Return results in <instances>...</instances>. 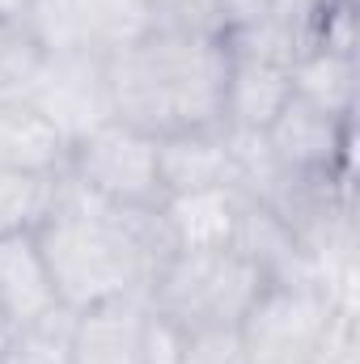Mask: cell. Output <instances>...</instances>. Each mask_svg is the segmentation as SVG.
Returning <instances> with one entry per match:
<instances>
[{
  "instance_id": "cell-1",
  "label": "cell",
  "mask_w": 360,
  "mask_h": 364,
  "mask_svg": "<svg viewBox=\"0 0 360 364\" xmlns=\"http://www.w3.org/2000/svg\"><path fill=\"white\" fill-rule=\"evenodd\" d=\"M225 77L229 47L216 34L153 30L106 60L115 119L153 140L225 127Z\"/></svg>"
},
{
  "instance_id": "cell-2",
  "label": "cell",
  "mask_w": 360,
  "mask_h": 364,
  "mask_svg": "<svg viewBox=\"0 0 360 364\" xmlns=\"http://www.w3.org/2000/svg\"><path fill=\"white\" fill-rule=\"evenodd\" d=\"M34 242L43 250L60 305L73 314L132 292L149 296V272L132 242L127 212L97 199L73 174H60L55 203L34 229Z\"/></svg>"
},
{
  "instance_id": "cell-3",
  "label": "cell",
  "mask_w": 360,
  "mask_h": 364,
  "mask_svg": "<svg viewBox=\"0 0 360 364\" xmlns=\"http://www.w3.org/2000/svg\"><path fill=\"white\" fill-rule=\"evenodd\" d=\"M268 279L255 263H246L233 246L229 250H186L174 255L157 279L149 284V305L179 322L182 331L191 326H238Z\"/></svg>"
},
{
  "instance_id": "cell-4",
  "label": "cell",
  "mask_w": 360,
  "mask_h": 364,
  "mask_svg": "<svg viewBox=\"0 0 360 364\" xmlns=\"http://www.w3.org/2000/svg\"><path fill=\"white\" fill-rule=\"evenodd\" d=\"M21 26L43 55L97 60H110L157 30L149 0H34Z\"/></svg>"
},
{
  "instance_id": "cell-5",
  "label": "cell",
  "mask_w": 360,
  "mask_h": 364,
  "mask_svg": "<svg viewBox=\"0 0 360 364\" xmlns=\"http://www.w3.org/2000/svg\"><path fill=\"white\" fill-rule=\"evenodd\" d=\"M68 174L115 208H157L166 199L157 170V140L110 119L73 144Z\"/></svg>"
},
{
  "instance_id": "cell-6",
  "label": "cell",
  "mask_w": 360,
  "mask_h": 364,
  "mask_svg": "<svg viewBox=\"0 0 360 364\" xmlns=\"http://www.w3.org/2000/svg\"><path fill=\"white\" fill-rule=\"evenodd\" d=\"M335 305L318 284H268L238 322L250 364H309Z\"/></svg>"
},
{
  "instance_id": "cell-7",
  "label": "cell",
  "mask_w": 360,
  "mask_h": 364,
  "mask_svg": "<svg viewBox=\"0 0 360 364\" xmlns=\"http://www.w3.org/2000/svg\"><path fill=\"white\" fill-rule=\"evenodd\" d=\"M26 102H34L68 144L85 140L102 123L115 119L110 110V85H106V60L97 55H43Z\"/></svg>"
},
{
  "instance_id": "cell-8",
  "label": "cell",
  "mask_w": 360,
  "mask_h": 364,
  "mask_svg": "<svg viewBox=\"0 0 360 364\" xmlns=\"http://www.w3.org/2000/svg\"><path fill=\"white\" fill-rule=\"evenodd\" d=\"M352 132L356 123L331 119L318 106L292 97L268 127L275 161L297 178H335L352 170Z\"/></svg>"
},
{
  "instance_id": "cell-9",
  "label": "cell",
  "mask_w": 360,
  "mask_h": 364,
  "mask_svg": "<svg viewBox=\"0 0 360 364\" xmlns=\"http://www.w3.org/2000/svg\"><path fill=\"white\" fill-rule=\"evenodd\" d=\"M149 296H115L73 314L68 326V364H140V331H144Z\"/></svg>"
},
{
  "instance_id": "cell-10",
  "label": "cell",
  "mask_w": 360,
  "mask_h": 364,
  "mask_svg": "<svg viewBox=\"0 0 360 364\" xmlns=\"http://www.w3.org/2000/svg\"><path fill=\"white\" fill-rule=\"evenodd\" d=\"M233 250L246 263H255L268 284H318L309 250L301 246L292 225L280 212H271L268 203H255V199L242 203V216L233 229Z\"/></svg>"
},
{
  "instance_id": "cell-11",
  "label": "cell",
  "mask_w": 360,
  "mask_h": 364,
  "mask_svg": "<svg viewBox=\"0 0 360 364\" xmlns=\"http://www.w3.org/2000/svg\"><path fill=\"white\" fill-rule=\"evenodd\" d=\"M68 157H73V144L34 102L26 97L0 102V170L60 178L68 174Z\"/></svg>"
},
{
  "instance_id": "cell-12",
  "label": "cell",
  "mask_w": 360,
  "mask_h": 364,
  "mask_svg": "<svg viewBox=\"0 0 360 364\" xmlns=\"http://www.w3.org/2000/svg\"><path fill=\"white\" fill-rule=\"evenodd\" d=\"M0 305L17 331H30V326H38L64 309L34 233L0 237Z\"/></svg>"
},
{
  "instance_id": "cell-13",
  "label": "cell",
  "mask_w": 360,
  "mask_h": 364,
  "mask_svg": "<svg viewBox=\"0 0 360 364\" xmlns=\"http://www.w3.org/2000/svg\"><path fill=\"white\" fill-rule=\"evenodd\" d=\"M246 195L238 186H208V191H186V195H166L162 216L174 237V250H229L233 229L242 216Z\"/></svg>"
},
{
  "instance_id": "cell-14",
  "label": "cell",
  "mask_w": 360,
  "mask_h": 364,
  "mask_svg": "<svg viewBox=\"0 0 360 364\" xmlns=\"http://www.w3.org/2000/svg\"><path fill=\"white\" fill-rule=\"evenodd\" d=\"M292 102V77L284 64L233 55L229 51V77H225V127L242 132H268L271 119Z\"/></svg>"
},
{
  "instance_id": "cell-15",
  "label": "cell",
  "mask_w": 360,
  "mask_h": 364,
  "mask_svg": "<svg viewBox=\"0 0 360 364\" xmlns=\"http://www.w3.org/2000/svg\"><path fill=\"white\" fill-rule=\"evenodd\" d=\"M157 170H162V191L166 195L233 186V161H229L225 127L162 136L157 140Z\"/></svg>"
},
{
  "instance_id": "cell-16",
  "label": "cell",
  "mask_w": 360,
  "mask_h": 364,
  "mask_svg": "<svg viewBox=\"0 0 360 364\" xmlns=\"http://www.w3.org/2000/svg\"><path fill=\"white\" fill-rule=\"evenodd\" d=\"M292 97L318 106L331 119L356 123V55L331 47H305L292 68Z\"/></svg>"
},
{
  "instance_id": "cell-17",
  "label": "cell",
  "mask_w": 360,
  "mask_h": 364,
  "mask_svg": "<svg viewBox=\"0 0 360 364\" xmlns=\"http://www.w3.org/2000/svg\"><path fill=\"white\" fill-rule=\"evenodd\" d=\"M55 182L43 174H17L0 170V237L9 233H34L43 216L55 203Z\"/></svg>"
},
{
  "instance_id": "cell-18",
  "label": "cell",
  "mask_w": 360,
  "mask_h": 364,
  "mask_svg": "<svg viewBox=\"0 0 360 364\" xmlns=\"http://www.w3.org/2000/svg\"><path fill=\"white\" fill-rule=\"evenodd\" d=\"M68 326L73 309H60L38 326L17 331L13 348L4 352V364H68Z\"/></svg>"
},
{
  "instance_id": "cell-19",
  "label": "cell",
  "mask_w": 360,
  "mask_h": 364,
  "mask_svg": "<svg viewBox=\"0 0 360 364\" xmlns=\"http://www.w3.org/2000/svg\"><path fill=\"white\" fill-rule=\"evenodd\" d=\"M43 51L30 38L21 21H0V102L4 97H26V85L38 68Z\"/></svg>"
},
{
  "instance_id": "cell-20",
  "label": "cell",
  "mask_w": 360,
  "mask_h": 364,
  "mask_svg": "<svg viewBox=\"0 0 360 364\" xmlns=\"http://www.w3.org/2000/svg\"><path fill=\"white\" fill-rule=\"evenodd\" d=\"M179 364H250L238 326H191L182 331Z\"/></svg>"
},
{
  "instance_id": "cell-21",
  "label": "cell",
  "mask_w": 360,
  "mask_h": 364,
  "mask_svg": "<svg viewBox=\"0 0 360 364\" xmlns=\"http://www.w3.org/2000/svg\"><path fill=\"white\" fill-rule=\"evenodd\" d=\"M179 360H182V326L149 305L144 331H140V364H179Z\"/></svg>"
},
{
  "instance_id": "cell-22",
  "label": "cell",
  "mask_w": 360,
  "mask_h": 364,
  "mask_svg": "<svg viewBox=\"0 0 360 364\" xmlns=\"http://www.w3.org/2000/svg\"><path fill=\"white\" fill-rule=\"evenodd\" d=\"M34 0H0V21H21Z\"/></svg>"
},
{
  "instance_id": "cell-23",
  "label": "cell",
  "mask_w": 360,
  "mask_h": 364,
  "mask_svg": "<svg viewBox=\"0 0 360 364\" xmlns=\"http://www.w3.org/2000/svg\"><path fill=\"white\" fill-rule=\"evenodd\" d=\"M13 339H17V326H13V318L4 314V305H0V352H9Z\"/></svg>"
},
{
  "instance_id": "cell-24",
  "label": "cell",
  "mask_w": 360,
  "mask_h": 364,
  "mask_svg": "<svg viewBox=\"0 0 360 364\" xmlns=\"http://www.w3.org/2000/svg\"><path fill=\"white\" fill-rule=\"evenodd\" d=\"M0 364H4V352H0Z\"/></svg>"
}]
</instances>
